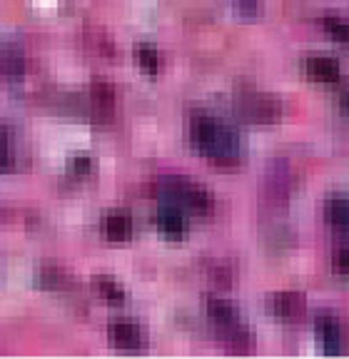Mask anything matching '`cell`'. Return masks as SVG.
<instances>
[{
  "label": "cell",
  "mask_w": 349,
  "mask_h": 359,
  "mask_svg": "<svg viewBox=\"0 0 349 359\" xmlns=\"http://www.w3.org/2000/svg\"><path fill=\"white\" fill-rule=\"evenodd\" d=\"M68 172L75 175V177H88V175L93 172V160L85 155L73 157V160L68 163Z\"/></svg>",
  "instance_id": "cell-18"
},
{
  "label": "cell",
  "mask_w": 349,
  "mask_h": 359,
  "mask_svg": "<svg viewBox=\"0 0 349 359\" xmlns=\"http://www.w3.org/2000/svg\"><path fill=\"white\" fill-rule=\"evenodd\" d=\"M342 107H344V112H347V115H349V93L342 97Z\"/></svg>",
  "instance_id": "cell-22"
},
{
  "label": "cell",
  "mask_w": 349,
  "mask_h": 359,
  "mask_svg": "<svg viewBox=\"0 0 349 359\" xmlns=\"http://www.w3.org/2000/svg\"><path fill=\"white\" fill-rule=\"evenodd\" d=\"M163 202H172L177 208L190 210L195 215H205L210 210V195L200 185L185 177H165L160 182Z\"/></svg>",
  "instance_id": "cell-2"
},
{
  "label": "cell",
  "mask_w": 349,
  "mask_h": 359,
  "mask_svg": "<svg viewBox=\"0 0 349 359\" xmlns=\"http://www.w3.org/2000/svg\"><path fill=\"white\" fill-rule=\"evenodd\" d=\"M38 285L46 287V290H65L68 287V277L55 264H43L38 272Z\"/></svg>",
  "instance_id": "cell-14"
},
{
  "label": "cell",
  "mask_w": 349,
  "mask_h": 359,
  "mask_svg": "<svg viewBox=\"0 0 349 359\" xmlns=\"http://www.w3.org/2000/svg\"><path fill=\"white\" fill-rule=\"evenodd\" d=\"M322 28H324V33L329 38L337 40V43L349 45V20H344V18H324Z\"/></svg>",
  "instance_id": "cell-16"
},
{
  "label": "cell",
  "mask_w": 349,
  "mask_h": 359,
  "mask_svg": "<svg viewBox=\"0 0 349 359\" xmlns=\"http://www.w3.org/2000/svg\"><path fill=\"white\" fill-rule=\"evenodd\" d=\"M107 337H110V342L120 349H137L142 344V332L135 322H128V320H118L113 325L107 327Z\"/></svg>",
  "instance_id": "cell-7"
},
{
  "label": "cell",
  "mask_w": 349,
  "mask_h": 359,
  "mask_svg": "<svg viewBox=\"0 0 349 359\" xmlns=\"http://www.w3.org/2000/svg\"><path fill=\"white\" fill-rule=\"evenodd\" d=\"M207 317L214 322V327H217L232 344L249 342V332L245 330L240 314H237V309L232 307L230 302L217 299V297L207 299Z\"/></svg>",
  "instance_id": "cell-4"
},
{
  "label": "cell",
  "mask_w": 349,
  "mask_h": 359,
  "mask_svg": "<svg viewBox=\"0 0 349 359\" xmlns=\"http://www.w3.org/2000/svg\"><path fill=\"white\" fill-rule=\"evenodd\" d=\"M192 145L198 147L200 155H205L210 163L235 165L240 160V140L232 128H227L222 120L198 115L190 123Z\"/></svg>",
  "instance_id": "cell-1"
},
{
  "label": "cell",
  "mask_w": 349,
  "mask_h": 359,
  "mask_svg": "<svg viewBox=\"0 0 349 359\" xmlns=\"http://www.w3.org/2000/svg\"><path fill=\"white\" fill-rule=\"evenodd\" d=\"M235 8H237V13H240V15L249 18V15H254V13H257V0H235Z\"/></svg>",
  "instance_id": "cell-20"
},
{
  "label": "cell",
  "mask_w": 349,
  "mask_h": 359,
  "mask_svg": "<svg viewBox=\"0 0 349 359\" xmlns=\"http://www.w3.org/2000/svg\"><path fill=\"white\" fill-rule=\"evenodd\" d=\"M334 269H337L339 275L349 277V245H342L334 255Z\"/></svg>",
  "instance_id": "cell-19"
},
{
  "label": "cell",
  "mask_w": 349,
  "mask_h": 359,
  "mask_svg": "<svg viewBox=\"0 0 349 359\" xmlns=\"http://www.w3.org/2000/svg\"><path fill=\"white\" fill-rule=\"evenodd\" d=\"M158 230L163 232L165 237H172V240H177V237L185 235L187 224H185V212H182V208H177V205H172V202L160 200Z\"/></svg>",
  "instance_id": "cell-6"
},
{
  "label": "cell",
  "mask_w": 349,
  "mask_h": 359,
  "mask_svg": "<svg viewBox=\"0 0 349 359\" xmlns=\"http://www.w3.org/2000/svg\"><path fill=\"white\" fill-rule=\"evenodd\" d=\"M23 73H25L23 50L15 48V45L0 48V78L15 80V78H23Z\"/></svg>",
  "instance_id": "cell-10"
},
{
  "label": "cell",
  "mask_w": 349,
  "mask_h": 359,
  "mask_svg": "<svg viewBox=\"0 0 349 359\" xmlns=\"http://www.w3.org/2000/svg\"><path fill=\"white\" fill-rule=\"evenodd\" d=\"M317 330L322 334V342H324L327 354H339L342 352V327L334 317H320L317 320Z\"/></svg>",
  "instance_id": "cell-11"
},
{
  "label": "cell",
  "mask_w": 349,
  "mask_h": 359,
  "mask_svg": "<svg viewBox=\"0 0 349 359\" xmlns=\"http://www.w3.org/2000/svg\"><path fill=\"white\" fill-rule=\"evenodd\" d=\"M102 235L110 242H128L132 237V217L128 212H110L102 217Z\"/></svg>",
  "instance_id": "cell-9"
},
{
  "label": "cell",
  "mask_w": 349,
  "mask_h": 359,
  "mask_svg": "<svg viewBox=\"0 0 349 359\" xmlns=\"http://www.w3.org/2000/svg\"><path fill=\"white\" fill-rule=\"evenodd\" d=\"M304 73L310 75L317 83H337L342 70H339V62L332 60L327 55H315L304 60Z\"/></svg>",
  "instance_id": "cell-8"
},
{
  "label": "cell",
  "mask_w": 349,
  "mask_h": 359,
  "mask_svg": "<svg viewBox=\"0 0 349 359\" xmlns=\"http://www.w3.org/2000/svg\"><path fill=\"white\" fill-rule=\"evenodd\" d=\"M95 290L107 304H123L125 302V290L113 280V277H95Z\"/></svg>",
  "instance_id": "cell-13"
},
{
  "label": "cell",
  "mask_w": 349,
  "mask_h": 359,
  "mask_svg": "<svg viewBox=\"0 0 349 359\" xmlns=\"http://www.w3.org/2000/svg\"><path fill=\"white\" fill-rule=\"evenodd\" d=\"M137 62H140L142 70H145V73H150V75H155L160 70V55H158V50H155L152 45H147V43L137 45Z\"/></svg>",
  "instance_id": "cell-17"
},
{
  "label": "cell",
  "mask_w": 349,
  "mask_h": 359,
  "mask_svg": "<svg viewBox=\"0 0 349 359\" xmlns=\"http://www.w3.org/2000/svg\"><path fill=\"white\" fill-rule=\"evenodd\" d=\"M304 294L302 292H277L267 299V312L280 317V320H294L304 314Z\"/></svg>",
  "instance_id": "cell-5"
},
{
  "label": "cell",
  "mask_w": 349,
  "mask_h": 359,
  "mask_svg": "<svg viewBox=\"0 0 349 359\" xmlns=\"http://www.w3.org/2000/svg\"><path fill=\"white\" fill-rule=\"evenodd\" d=\"M90 95H93L95 107H97V110H102V112L110 110V107H113V102H115V90L110 88V83H105V80H100V78L93 83Z\"/></svg>",
  "instance_id": "cell-15"
},
{
  "label": "cell",
  "mask_w": 349,
  "mask_h": 359,
  "mask_svg": "<svg viewBox=\"0 0 349 359\" xmlns=\"http://www.w3.org/2000/svg\"><path fill=\"white\" fill-rule=\"evenodd\" d=\"M11 160V147H8V135L0 128V165H6Z\"/></svg>",
  "instance_id": "cell-21"
},
{
  "label": "cell",
  "mask_w": 349,
  "mask_h": 359,
  "mask_svg": "<svg viewBox=\"0 0 349 359\" xmlns=\"http://www.w3.org/2000/svg\"><path fill=\"white\" fill-rule=\"evenodd\" d=\"M235 112L247 123H277L282 118V105L275 95L259 93V90H245L235 100Z\"/></svg>",
  "instance_id": "cell-3"
},
{
  "label": "cell",
  "mask_w": 349,
  "mask_h": 359,
  "mask_svg": "<svg viewBox=\"0 0 349 359\" xmlns=\"http://www.w3.org/2000/svg\"><path fill=\"white\" fill-rule=\"evenodd\" d=\"M327 219H329L337 230L349 232V195L334 192V195L327 200Z\"/></svg>",
  "instance_id": "cell-12"
}]
</instances>
